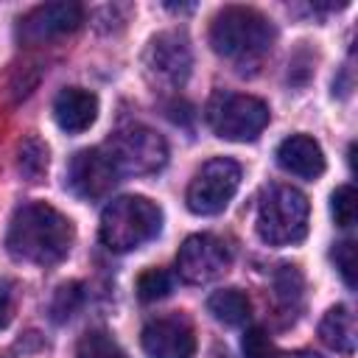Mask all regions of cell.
Wrapping results in <instances>:
<instances>
[{
	"mask_svg": "<svg viewBox=\"0 0 358 358\" xmlns=\"http://www.w3.org/2000/svg\"><path fill=\"white\" fill-rule=\"evenodd\" d=\"M73 246V224L45 201H28L14 210L6 232V249L14 260L53 266Z\"/></svg>",
	"mask_w": 358,
	"mask_h": 358,
	"instance_id": "1",
	"label": "cell"
},
{
	"mask_svg": "<svg viewBox=\"0 0 358 358\" xmlns=\"http://www.w3.org/2000/svg\"><path fill=\"white\" fill-rule=\"evenodd\" d=\"M271 22L249 6H227L213 17L210 45L218 56L235 64H252L271 50Z\"/></svg>",
	"mask_w": 358,
	"mask_h": 358,
	"instance_id": "2",
	"label": "cell"
},
{
	"mask_svg": "<svg viewBox=\"0 0 358 358\" xmlns=\"http://www.w3.org/2000/svg\"><path fill=\"white\" fill-rule=\"evenodd\" d=\"M162 229V210L145 196H120L101 213V243L112 252H131Z\"/></svg>",
	"mask_w": 358,
	"mask_h": 358,
	"instance_id": "3",
	"label": "cell"
},
{
	"mask_svg": "<svg viewBox=\"0 0 358 358\" xmlns=\"http://www.w3.org/2000/svg\"><path fill=\"white\" fill-rule=\"evenodd\" d=\"M310 204L305 193L291 185H274L266 190L257 207V235L268 246H291L308 235Z\"/></svg>",
	"mask_w": 358,
	"mask_h": 358,
	"instance_id": "4",
	"label": "cell"
},
{
	"mask_svg": "<svg viewBox=\"0 0 358 358\" xmlns=\"http://www.w3.org/2000/svg\"><path fill=\"white\" fill-rule=\"evenodd\" d=\"M207 123L224 140L249 143L257 140L260 131L268 126V106L255 95L218 90L207 103Z\"/></svg>",
	"mask_w": 358,
	"mask_h": 358,
	"instance_id": "5",
	"label": "cell"
},
{
	"mask_svg": "<svg viewBox=\"0 0 358 358\" xmlns=\"http://www.w3.org/2000/svg\"><path fill=\"white\" fill-rule=\"evenodd\" d=\"M103 154L115 165L120 176H145L157 173L168 162L165 140L148 126H126L117 129L103 145Z\"/></svg>",
	"mask_w": 358,
	"mask_h": 358,
	"instance_id": "6",
	"label": "cell"
},
{
	"mask_svg": "<svg viewBox=\"0 0 358 358\" xmlns=\"http://www.w3.org/2000/svg\"><path fill=\"white\" fill-rule=\"evenodd\" d=\"M238 185H241V165L235 159L229 157L207 159L187 185L185 193L187 210L196 215H215L229 204Z\"/></svg>",
	"mask_w": 358,
	"mask_h": 358,
	"instance_id": "7",
	"label": "cell"
},
{
	"mask_svg": "<svg viewBox=\"0 0 358 358\" xmlns=\"http://www.w3.org/2000/svg\"><path fill=\"white\" fill-rule=\"evenodd\" d=\"M190 64H193V53H190V42L182 31H162L157 34L143 56V67L145 76L154 87H168L176 90L187 81L190 76Z\"/></svg>",
	"mask_w": 358,
	"mask_h": 358,
	"instance_id": "8",
	"label": "cell"
},
{
	"mask_svg": "<svg viewBox=\"0 0 358 358\" xmlns=\"http://www.w3.org/2000/svg\"><path fill=\"white\" fill-rule=\"evenodd\" d=\"M229 266V249L215 235H190L179 246L176 255V274L190 285H204L224 274Z\"/></svg>",
	"mask_w": 358,
	"mask_h": 358,
	"instance_id": "9",
	"label": "cell"
},
{
	"mask_svg": "<svg viewBox=\"0 0 358 358\" xmlns=\"http://www.w3.org/2000/svg\"><path fill=\"white\" fill-rule=\"evenodd\" d=\"M120 182V173L103 154V148H84L67 165V187L87 201H98L112 193Z\"/></svg>",
	"mask_w": 358,
	"mask_h": 358,
	"instance_id": "10",
	"label": "cell"
},
{
	"mask_svg": "<svg viewBox=\"0 0 358 358\" xmlns=\"http://www.w3.org/2000/svg\"><path fill=\"white\" fill-rule=\"evenodd\" d=\"M84 22V8L78 3H42L31 8L20 25H17V39L25 45H39L53 36H64L76 31Z\"/></svg>",
	"mask_w": 358,
	"mask_h": 358,
	"instance_id": "11",
	"label": "cell"
},
{
	"mask_svg": "<svg viewBox=\"0 0 358 358\" xmlns=\"http://www.w3.org/2000/svg\"><path fill=\"white\" fill-rule=\"evenodd\" d=\"M140 341L148 358H193L196 355L193 327L179 316L151 319L143 327Z\"/></svg>",
	"mask_w": 358,
	"mask_h": 358,
	"instance_id": "12",
	"label": "cell"
},
{
	"mask_svg": "<svg viewBox=\"0 0 358 358\" xmlns=\"http://www.w3.org/2000/svg\"><path fill=\"white\" fill-rule=\"evenodd\" d=\"M53 117L62 131L81 134L98 117V98L84 87H64L53 101Z\"/></svg>",
	"mask_w": 358,
	"mask_h": 358,
	"instance_id": "13",
	"label": "cell"
},
{
	"mask_svg": "<svg viewBox=\"0 0 358 358\" xmlns=\"http://www.w3.org/2000/svg\"><path fill=\"white\" fill-rule=\"evenodd\" d=\"M277 165L294 176L316 179L324 173L322 145L308 134H291L277 145Z\"/></svg>",
	"mask_w": 358,
	"mask_h": 358,
	"instance_id": "14",
	"label": "cell"
},
{
	"mask_svg": "<svg viewBox=\"0 0 358 358\" xmlns=\"http://www.w3.org/2000/svg\"><path fill=\"white\" fill-rule=\"evenodd\" d=\"M319 338L330 350H336L341 355H352L355 352V338H358L352 310L347 305H333L319 322Z\"/></svg>",
	"mask_w": 358,
	"mask_h": 358,
	"instance_id": "15",
	"label": "cell"
},
{
	"mask_svg": "<svg viewBox=\"0 0 358 358\" xmlns=\"http://www.w3.org/2000/svg\"><path fill=\"white\" fill-rule=\"evenodd\" d=\"M207 310L213 313L215 322H221V324H227V327H238V324H243V322L249 319L252 302H249V296H246L243 291H238V288H224V291L210 294Z\"/></svg>",
	"mask_w": 358,
	"mask_h": 358,
	"instance_id": "16",
	"label": "cell"
},
{
	"mask_svg": "<svg viewBox=\"0 0 358 358\" xmlns=\"http://www.w3.org/2000/svg\"><path fill=\"white\" fill-rule=\"evenodd\" d=\"M17 171L28 182H39L45 176V171H48V145L36 134H28L17 145Z\"/></svg>",
	"mask_w": 358,
	"mask_h": 358,
	"instance_id": "17",
	"label": "cell"
},
{
	"mask_svg": "<svg viewBox=\"0 0 358 358\" xmlns=\"http://www.w3.org/2000/svg\"><path fill=\"white\" fill-rule=\"evenodd\" d=\"M76 358H126V352L106 330H87L76 344Z\"/></svg>",
	"mask_w": 358,
	"mask_h": 358,
	"instance_id": "18",
	"label": "cell"
},
{
	"mask_svg": "<svg viewBox=\"0 0 358 358\" xmlns=\"http://www.w3.org/2000/svg\"><path fill=\"white\" fill-rule=\"evenodd\" d=\"M302 291H305V280L299 274L296 266H280V271L274 274V296L285 310H294L302 302Z\"/></svg>",
	"mask_w": 358,
	"mask_h": 358,
	"instance_id": "19",
	"label": "cell"
},
{
	"mask_svg": "<svg viewBox=\"0 0 358 358\" xmlns=\"http://www.w3.org/2000/svg\"><path fill=\"white\" fill-rule=\"evenodd\" d=\"M171 288H173V280L165 268H145L137 277V296L143 302H157V299L168 296Z\"/></svg>",
	"mask_w": 358,
	"mask_h": 358,
	"instance_id": "20",
	"label": "cell"
},
{
	"mask_svg": "<svg viewBox=\"0 0 358 358\" xmlns=\"http://www.w3.org/2000/svg\"><path fill=\"white\" fill-rule=\"evenodd\" d=\"M81 299H84L81 282H64V285H59V291L53 294V302H50V319L53 322H67L78 310Z\"/></svg>",
	"mask_w": 358,
	"mask_h": 358,
	"instance_id": "21",
	"label": "cell"
},
{
	"mask_svg": "<svg viewBox=\"0 0 358 358\" xmlns=\"http://www.w3.org/2000/svg\"><path fill=\"white\" fill-rule=\"evenodd\" d=\"M355 210H358V204H355V187L352 185H341V187H336L333 190V196H330V213H333V221L338 224V227H352L355 224Z\"/></svg>",
	"mask_w": 358,
	"mask_h": 358,
	"instance_id": "22",
	"label": "cell"
},
{
	"mask_svg": "<svg viewBox=\"0 0 358 358\" xmlns=\"http://www.w3.org/2000/svg\"><path fill=\"white\" fill-rule=\"evenodd\" d=\"M241 350H243V358H277V350H274L268 333L263 327H257V324L243 330Z\"/></svg>",
	"mask_w": 358,
	"mask_h": 358,
	"instance_id": "23",
	"label": "cell"
},
{
	"mask_svg": "<svg viewBox=\"0 0 358 358\" xmlns=\"http://www.w3.org/2000/svg\"><path fill=\"white\" fill-rule=\"evenodd\" d=\"M333 260H336V268H338L341 280H344L350 288H355V243H352V241L336 243Z\"/></svg>",
	"mask_w": 358,
	"mask_h": 358,
	"instance_id": "24",
	"label": "cell"
},
{
	"mask_svg": "<svg viewBox=\"0 0 358 358\" xmlns=\"http://www.w3.org/2000/svg\"><path fill=\"white\" fill-rule=\"evenodd\" d=\"M17 305V285L11 280H0V330L11 322Z\"/></svg>",
	"mask_w": 358,
	"mask_h": 358,
	"instance_id": "25",
	"label": "cell"
},
{
	"mask_svg": "<svg viewBox=\"0 0 358 358\" xmlns=\"http://www.w3.org/2000/svg\"><path fill=\"white\" fill-rule=\"evenodd\" d=\"M277 358H319V355L310 352V350H296V352H285V355H277Z\"/></svg>",
	"mask_w": 358,
	"mask_h": 358,
	"instance_id": "26",
	"label": "cell"
},
{
	"mask_svg": "<svg viewBox=\"0 0 358 358\" xmlns=\"http://www.w3.org/2000/svg\"><path fill=\"white\" fill-rule=\"evenodd\" d=\"M210 358H229V352H227V350H221V347H215Z\"/></svg>",
	"mask_w": 358,
	"mask_h": 358,
	"instance_id": "27",
	"label": "cell"
}]
</instances>
